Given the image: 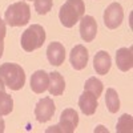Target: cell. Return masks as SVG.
I'll list each match as a JSON object with an SVG mask.
<instances>
[{
	"instance_id": "obj_17",
	"label": "cell",
	"mask_w": 133,
	"mask_h": 133,
	"mask_svg": "<svg viewBox=\"0 0 133 133\" xmlns=\"http://www.w3.org/2000/svg\"><path fill=\"white\" fill-rule=\"evenodd\" d=\"M103 89H104V87H103V83L100 81L98 79H96V77H89L87 81H85V85H84V91H88V92H91L93 93L97 98L101 96L103 93Z\"/></svg>"
},
{
	"instance_id": "obj_13",
	"label": "cell",
	"mask_w": 133,
	"mask_h": 133,
	"mask_svg": "<svg viewBox=\"0 0 133 133\" xmlns=\"http://www.w3.org/2000/svg\"><path fill=\"white\" fill-rule=\"evenodd\" d=\"M79 107L81 109V112L87 116H91L96 112V109L98 107L97 104V97L91 93V92H88V91H84V93L80 96L79 98Z\"/></svg>"
},
{
	"instance_id": "obj_9",
	"label": "cell",
	"mask_w": 133,
	"mask_h": 133,
	"mask_svg": "<svg viewBox=\"0 0 133 133\" xmlns=\"http://www.w3.org/2000/svg\"><path fill=\"white\" fill-rule=\"evenodd\" d=\"M88 59H89V53H88L87 48L81 45V44L76 45L71 51V64L76 71L84 69L88 64Z\"/></svg>"
},
{
	"instance_id": "obj_16",
	"label": "cell",
	"mask_w": 133,
	"mask_h": 133,
	"mask_svg": "<svg viewBox=\"0 0 133 133\" xmlns=\"http://www.w3.org/2000/svg\"><path fill=\"white\" fill-rule=\"evenodd\" d=\"M105 104L108 107V110L110 113H116L120 109V98L117 92L113 88H109L107 89V95H105Z\"/></svg>"
},
{
	"instance_id": "obj_21",
	"label": "cell",
	"mask_w": 133,
	"mask_h": 133,
	"mask_svg": "<svg viewBox=\"0 0 133 133\" xmlns=\"http://www.w3.org/2000/svg\"><path fill=\"white\" fill-rule=\"evenodd\" d=\"M5 33H7L5 21H3L2 19H0V57L3 56V52H4V39H5Z\"/></svg>"
},
{
	"instance_id": "obj_12",
	"label": "cell",
	"mask_w": 133,
	"mask_h": 133,
	"mask_svg": "<svg viewBox=\"0 0 133 133\" xmlns=\"http://www.w3.org/2000/svg\"><path fill=\"white\" fill-rule=\"evenodd\" d=\"M49 85V73L45 71H36L31 77V89L35 93H43L48 89Z\"/></svg>"
},
{
	"instance_id": "obj_18",
	"label": "cell",
	"mask_w": 133,
	"mask_h": 133,
	"mask_svg": "<svg viewBox=\"0 0 133 133\" xmlns=\"http://www.w3.org/2000/svg\"><path fill=\"white\" fill-rule=\"evenodd\" d=\"M133 130V118L130 115H123L118 121H117V127L116 132L117 133H132Z\"/></svg>"
},
{
	"instance_id": "obj_14",
	"label": "cell",
	"mask_w": 133,
	"mask_h": 133,
	"mask_svg": "<svg viewBox=\"0 0 133 133\" xmlns=\"http://www.w3.org/2000/svg\"><path fill=\"white\" fill-rule=\"evenodd\" d=\"M110 65H112V60L105 51H100L95 55L93 68L97 75H107L110 69Z\"/></svg>"
},
{
	"instance_id": "obj_1",
	"label": "cell",
	"mask_w": 133,
	"mask_h": 133,
	"mask_svg": "<svg viewBox=\"0 0 133 133\" xmlns=\"http://www.w3.org/2000/svg\"><path fill=\"white\" fill-rule=\"evenodd\" d=\"M0 79L12 91H19L25 84V72L19 64L5 63L0 65Z\"/></svg>"
},
{
	"instance_id": "obj_20",
	"label": "cell",
	"mask_w": 133,
	"mask_h": 133,
	"mask_svg": "<svg viewBox=\"0 0 133 133\" xmlns=\"http://www.w3.org/2000/svg\"><path fill=\"white\" fill-rule=\"evenodd\" d=\"M53 0H35V9L39 15H45L52 9Z\"/></svg>"
},
{
	"instance_id": "obj_4",
	"label": "cell",
	"mask_w": 133,
	"mask_h": 133,
	"mask_svg": "<svg viewBox=\"0 0 133 133\" xmlns=\"http://www.w3.org/2000/svg\"><path fill=\"white\" fill-rule=\"evenodd\" d=\"M45 41V31L40 24H32L21 35V48L25 52H32L43 47Z\"/></svg>"
},
{
	"instance_id": "obj_23",
	"label": "cell",
	"mask_w": 133,
	"mask_h": 133,
	"mask_svg": "<svg viewBox=\"0 0 133 133\" xmlns=\"http://www.w3.org/2000/svg\"><path fill=\"white\" fill-rule=\"evenodd\" d=\"M3 92H5V84L2 79H0V93H3Z\"/></svg>"
},
{
	"instance_id": "obj_5",
	"label": "cell",
	"mask_w": 133,
	"mask_h": 133,
	"mask_svg": "<svg viewBox=\"0 0 133 133\" xmlns=\"http://www.w3.org/2000/svg\"><path fill=\"white\" fill-rule=\"evenodd\" d=\"M79 125V115L75 109H64L60 116V123L55 127L47 129L48 133L51 132H59V133H73L75 129Z\"/></svg>"
},
{
	"instance_id": "obj_19",
	"label": "cell",
	"mask_w": 133,
	"mask_h": 133,
	"mask_svg": "<svg viewBox=\"0 0 133 133\" xmlns=\"http://www.w3.org/2000/svg\"><path fill=\"white\" fill-rule=\"evenodd\" d=\"M14 109V100L8 93H0V116H7Z\"/></svg>"
},
{
	"instance_id": "obj_22",
	"label": "cell",
	"mask_w": 133,
	"mask_h": 133,
	"mask_svg": "<svg viewBox=\"0 0 133 133\" xmlns=\"http://www.w3.org/2000/svg\"><path fill=\"white\" fill-rule=\"evenodd\" d=\"M4 128H5L4 120L2 118V116H0V133H3V132H4Z\"/></svg>"
},
{
	"instance_id": "obj_8",
	"label": "cell",
	"mask_w": 133,
	"mask_h": 133,
	"mask_svg": "<svg viewBox=\"0 0 133 133\" xmlns=\"http://www.w3.org/2000/svg\"><path fill=\"white\" fill-rule=\"evenodd\" d=\"M96 33H97L96 20L89 15L83 16L80 19V35H81V39L87 43H91L96 37Z\"/></svg>"
},
{
	"instance_id": "obj_11",
	"label": "cell",
	"mask_w": 133,
	"mask_h": 133,
	"mask_svg": "<svg viewBox=\"0 0 133 133\" xmlns=\"http://www.w3.org/2000/svg\"><path fill=\"white\" fill-rule=\"evenodd\" d=\"M116 64L117 68L123 72H128L133 66V49L130 48H120L116 52Z\"/></svg>"
},
{
	"instance_id": "obj_2",
	"label": "cell",
	"mask_w": 133,
	"mask_h": 133,
	"mask_svg": "<svg viewBox=\"0 0 133 133\" xmlns=\"http://www.w3.org/2000/svg\"><path fill=\"white\" fill-rule=\"evenodd\" d=\"M85 5L83 0H66L61 5L59 19L65 28H72L84 16Z\"/></svg>"
},
{
	"instance_id": "obj_7",
	"label": "cell",
	"mask_w": 133,
	"mask_h": 133,
	"mask_svg": "<svg viewBox=\"0 0 133 133\" xmlns=\"http://www.w3.org/2000/svg\"><path fill=\"white\" fill-rule=\"evenodd\" d=\"M56 110L55 103L51 97H44L36 104L35 107V116L39 123H47L53 117V113Z\"/></svg>"
},
{
	"instance_id": "obj_3",
	"label": "cell",
	"mask_w": 133,
	"mask_h": 133,
	"mask_svg": "<svg viewBox=\"0 0 133 133\" xmlns=\"http://www.w3.org/2000/svg\"><path fill=\"white\" fill-rule=\"evenodd\" d=\"M31 20V8L25 2L11 4L4 15V21L11 27H21Z\"/></svg>"
},
{
	"instance_id": "obj_10",
	"label": "cell",
	"mask_w": 133,
	"mask_h": 133,
	"mask_svg": "<svg viewBox=\"0 0 133 133\" xmlns=\"http://www.w3.org/2000/svg\"><path fill=\"white\" fill-rule=\"evenodd\" d=\"M47 57H48V61L52 65H55V66L61 65L65 60L64 45L59 41H52L47 48Z\"/></svg>"
},
{
	"instance_id": "obj_15",
	"label": "cell",
	"mask_w": 133,
	"mask_h": 133,
	"mask_svg": "<svg viewBox=\"0 0 133 133\" xmlns=\"http://www.w3.org/2000/svg\"><path fill=\"white\" fill-rule=\"evenodd\" d=\"M65 89V81L64 77L59 72H52L49 73V85L48 91L52 96H61Z\"/></svg>"
},
{
	"instance_id": "obj_6",
	"label": "cell",
	"mask_w": 133,
	"mask_h": 133,
	"mask_svg": "<svg viewBox=\"0 0 133 133\" xmlns=\"http://www.w3.org/2000/svg\"><path fill=\"white\" fill-rule=\"evenodd\" d=\"M124 20V11L118 3H112L104 11V24L109 29H116Z\"/></svg>"
}]
</instances>
